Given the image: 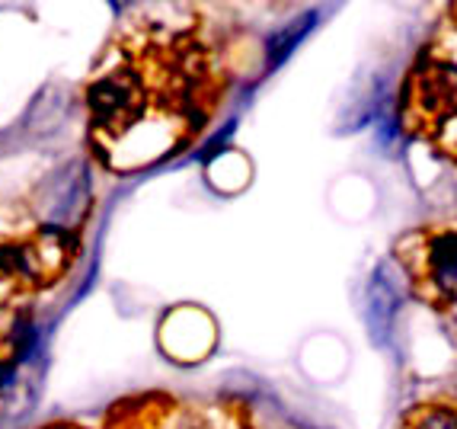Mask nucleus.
Returning <instances> with one entry per match:
<instances>
[{
    "mask_svg": "<svg viewBox=\"0 0 457 429\" xmlns=\"http://www.w3.org/2000/svg\"><path fill=\"white\" fill-rule=\"evenodd\" d=\"M87 106L96 129L119 131L131 125L145 109V84L135 71H109L99 80H93L87 90Z\"/></svg>",
    "mask_w": 457,
    "mask_h": 429,
    "instance_id": "1",
    "label": "nucleus"
},
{
    "mask_svg": "<svg viewBox=\"0 0 457 429\" xmlns=\"http://www.w3.org/2000/svg\"><path fill=\"white\" fill-rule=\"evenodd\" d=\"M400 301H403V291H400L394 269L387 263H381L371 273V282H368V295H365V321L374 343H387L390 330L396 324V315H400Z\"/></svg>",
    "mask_w": 457,
    "mask_h": 429,
    "instance_id": "2",
    "label": "nucleus"
},
{
    "mask_svg": "<svg viewBox=\"0 0 457 429\" xmlns=\"http://www.w3.org/2000/svg\"><path fill=\"white\" fill-rule=\"evenodd\" d=\"M317 10H311V13H304L301 20H295V23H288L285 29L272 32L269 36V46H266V68H278V64L288 58L291 52H295V46L301 42V38L307 36V32L313 29V23H317Z\"/></svg>",
    "mask_w": 457,
    "mask_h": 429,
    "instance_id": "3",
    "label": "nucleus"
},
{
    "mask_svg": "<svg viewBox=\"0 0 457 429\" xmlns=\"http://www.w3.org/2000/svg\"><path fill=\"white\" fill-rule=\"evenodd\" d=\"M432 273L442 285L457 282V234H445L432 244Z\"/></svg>",
    "mask_w": 457,
    "mask_h": 429,
    "instance_id": "4",
    "label": "nucleus"
},
{
    "mask_svg": "<svg viewBox=\"0 0 457 429\" xmlns=\"http://www.w3.org/2000/svg\"><path fill=\"white\" fill-rule=\"evenodd\" d=\"M420 429H457V416L445 414V410H435V414H428L426 420L420 423Z\"/></svg>",
    "mask_w": 457,
    "mask_h": 429,
    "instance_id": "5",
    "label": "nucleus"
},
{
    "mask_svg": "<svg viewBox=\"0 0 457 429\" xmlns=\"http://www.w3.org/2000/svg\"><path fill=\"white\" fill-rule=\"evenodd\" d=\"M16 359H0V391H10L16 384Z\"/></svg>",
    "mask_w": 457,
    "mask_h": 429,
    "instance_id": "6",
    "label": "nucleus"
}]
</instances>
